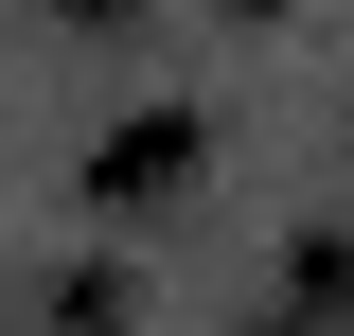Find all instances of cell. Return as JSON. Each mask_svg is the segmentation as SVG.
Masks as SVG:
<instances>
[{
	"label": "cell",
	"instance_id": "cell-1",
	"mask_svg": "<svg viewBox=\"0 0 354 336\" xmlns=\"http://www.w3.org/2000/svg\"><path fill=\"white\" fill-rule=\"evenodd\" d=\"M195 160H213V124H195V106H124V124H106V160H88V195H106V212H160Z\"/></svg>",
	"mask_w": 354,
	"mask_h": 336
},
{
	"label": "cell",
	"instance_id": "cell-2",
	"mask_svg": "<svg viewBox=\"0 0 354 336\" xmlns=\"http://www.w3.org/2000/svg\"><path fill=\"white\" fill-rule=\"evenodd\" d=\"M124 301H142L124 265H71V283H53V336H124Z\"/></svg>",
	"mask_w": 354,
	"mask_h": 336
}]
</instances>
